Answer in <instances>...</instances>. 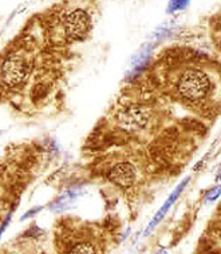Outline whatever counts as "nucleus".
<instances>
[{"instance_id":"1","label":"nucleus","mask_w":221,"mask_h":254,"mask_svg":"<svg viewBox=\"0 0 221 254\" xmlns=\"http://www.w3.org/2000/svg\"><path fill=\"white\" fill-rule=\"evenodd\" d=\"M176 92L182 101L188 103H199L211 92V79L197 68H189L178 75L176 80Z\"/></svg>"},{"instance_id":"2","label":"nucleus","mask_w":221,"mask_h":254,"mask_svg":"<svg viewBox=\"0 0 221 254\" xmlns=\"http://www.w3.org/2000/svg\"><path fill=\"white\" fill-rule=\"evenodd\" d=\"M31 59L26 54H11L0 67V79L7 88L23 84L31 72Z\"/></svg>"},{"instance_id":"3","label":"nucleus","mask_w":221,"mask_h":254,"mask_svg":"<svg viewBox=\"0 0 221 254\" xmlns=\"http://www.w3.org/2000/svg\"><path fill=\"white\" fill-rule=\"evenodd\" d=\"M63 27L67 39L79 42L83 40L91 30V19L84 9H74L65 18Z\"/></svg>"},{"instance_id":"4","label":"nucleus","mask_w":221,"mask_h":254,"mask_svg":"<svg viewBox=\"0 0 221 254\" xmlns=\"http://www.w3.org/2000/svg\"><path fill=\"white\" fill-rule=\"evenodd\" d=\"M109 178L121 188H129L136 180V169L128 162L118 163L110 170Z\"/></svg>"},{"instance_id":"5","label":"nucleus","mask_w":221,"mask_h":254,"mask_svg":"<svg viewBox=\"0 0 221 254\" xmlns=\"http://www.w3.org/2000/svg\"><path fill=\"white\" fill-rule=\"evenodd\" d=\"M188 182H189V178H185V180L182 181L181 184L178 185V186L174 189V191H173V193L169 195V198L166 199V201H165V203L162 205V207H161V209L157 211V214L154 215V218L151 219V222L149 224V226L146 228V230H145L146 236H147V234H149V233H150L151 230H153V229H154L155 226L159 224V222H161V219L164 218L165 215H166V213L170 210V207H172L173 203L177 201V198L180 197V194L182 193V190L185 189V186H186V184H188Z\"/></svg>"},{"instance_id":"6","label":"nucleus","mask_w":221,"mask_h":254,"mask_svg":"<svg viewBox=\"0 0 221 254\" xmlns=\"http://www.w3.org/2000/svg\"><path fill=\"white\" fill-rule=\"evenodd\" d=\"M66 254H101V249L93 238L78 237L67 246Z\"/></svg>"},{"instance_id":"7","label":"nucleus","mask_w":221,"mask_h":254,"mask_svg":"<svg viewBox=\"0 0 221 254\" xmlns=\"http://www.w3.org/2000/svg\"><path fill=\"white\" fill-rule=\"evenodd\" d=\"M124 121V125L129 130H141L147 122V117L145 113L140 109H129L121 117Z\"/></svg>"},{"instance_id":"8","label":"nucleus","mask_w":221,"mask_h":254,"mask_svg":"<svg viewBox=\"0 0 221 254\" xmlns=\"http://www.w3.org/2000/svg\"><path fill=\"white\" fill-rule=\"evenodd\" d=\"M189 4V0H170L169 3L168 11L169 12H176V11H181L185 9L186 5Z\"/></svg>"},{"instance_id":"9","label":"nucleus","mask_w":221,"mask_h":254,"mask_svg":"<svg viewBox=\"0 0 221 254\" xmlns=\"http://www.w3.org/2000/svg\"><path fill=\"white\" fill-rule=\"evenodd\" d=\"M39 210H40V207H36V209H32V210L27 211V214L23 215V219H26V218H28V217H31V215L35 214V211H39Z\"/></svg>"},{"instance_id":"10","label":"nucleus","mask_w":221,"mask_h":254,"mask_svg":"<svg viewBox=\"0 0 221 254\" xmlns=\"http://www.w3.org/2000/svg\"><path fill=\"white\" fill-rule=\"evenodd\" d=\"M157 254H168V252H166V250H159Z\"/></svg>"}]
</instances>
